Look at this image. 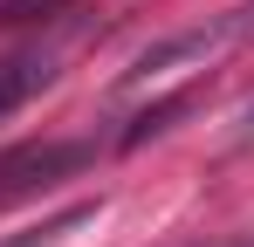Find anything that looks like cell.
Instances as JSON below:
<instances>
[{"mask_svg": "<svg viewBox=\"0 0 254 247\" xmlns=\"http://www.w3.org/2000/svg\"><path fill=\"white\" fill-rule=\"evenodd\" d=\"M254 35V0L248 7H227L220 21H199V28H179L172 41H151L137 62H130V76H158V69H179V62H199V55H220L227 41Z\"/></svg>", "mask_w": 254, "mask_h": 247, "instance_id": "cell-1", "label": "cell"}, {"mask_svg": "<svg viewBox=\"0 0 254 247\" xmlns=\"http://www.w3.org/2000/svg\"><path fill=\"white\" fill-rule=\"evenodd\" d=\"M48 82H55V55H48V48H21V55H7V62H0V124L14 117L28 96H42Z\"/></svg>", "mask_w": 254, "mask_h": 247, "instance_id": "cell-2", "label": "cell"}, {"mask_svg": "<svg viewBox=\"0 0 254 247\" xmlns=\"http://www.w3.org/2000/svg\"><path fill=\"white\" fill-rule=\"evenodd\" d=\"M179 110H186V96H165V103H151V110H144V117H137V124L124 130V144H144V137H158V130H165V124L179 117Z\"/></svg>", "mask_w": 254, "mask_h": 247, "instance_id": "cell-3", "label": "cell"}, {"mask_svg": "<svg viewBox=\"0 0 254 247\" xmlns=\"http://www.w3.org/2000/svg\"><path fill=\"white\" fill-rule=\"evenodd\" d=\"M48 7H69V0H0V28L7 21H28V14H48Z\"/></svg>", "mask_w": 254, "mask_h": 247, "instance_id": "cell-4", "label": "cell"}]
</instances>
